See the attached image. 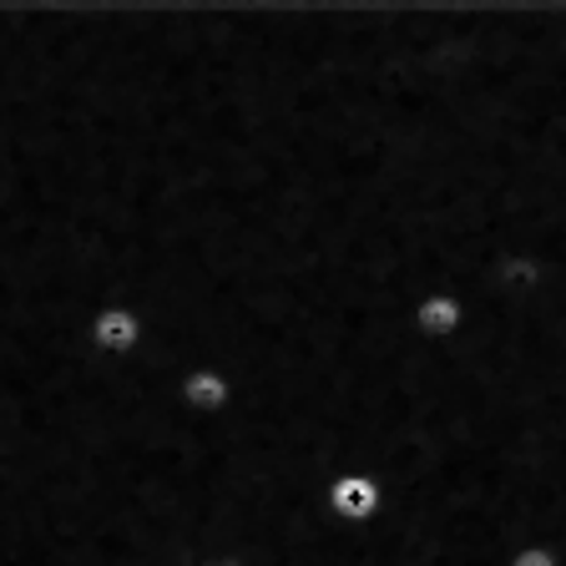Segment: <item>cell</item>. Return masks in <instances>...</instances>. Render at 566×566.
<instances>
[{"label": "cell", "instance_id": "7a4b0ae2", "mask_svg": "<svg viewBox=\"0 0 566 566\" xmlns=\"http://www.w3.org/2000/svg\"><path fill=\"white\" fill-rule=\"evenodd\" d=\"M379 501H385V485L365 471H339L324 485V506H329L334 521H344V526H365L379 511Z\"/></svg>", "mask_w": 566, "mask_h": 566}, {"label": "cell", "instance_id": "5b68a950", "mask_svg": "<svg viewBox=\"0 0 566 566\" xmlns=\"http://www.w3.org/2000/svg\"><path fill=\"white\" fill-rule=\"evenodd\" d=\"M516 566H556V556H552V552H542V546H531V552H521V556H516Z\"/></svg>", "mask_w": 566, "mask_h": 566}, {"label": "cell", "instance_id": "6da1fadb", "mask_svg": "<svg viewBox=\"0 0 566 566\" xmlns=\"http://www.w3.org/2000/svg\"><path fill=\"white\" fill-rule=\"evenodd\" d=\"M86 339H92V349L102 354V359H122V354H132L147 339V324H142V314L127 304H96L92 318H86Z\"/></svg>", "mask_w": 566, "mask_h": 566}, {"label": "cell", "instance_id": "277c9868", "mask_svg": "<svg viewBox=\"0 0 566 566\" xmlns=\"http://www.w3.org/2000/svg\"><path fill=\"white\" fill-rule=\"evenodd\" d=\"M410 324L424 334V339H446V334H455L460 324H465V308H460L455 294H424L420 304H415Z\"/></svg>", "mask_w": 566, "mask_h": 566}, {"label": "cell", "instance_id": "3957f363", "mask_svg": "<svg viewBox=\"0 0 566 566\" xmlns=\"http://www.w3.org/2000/svg\"><path fill=\"white\" fill-rule=\"evenodd\" d=\"M238 395V379L228 375L223 365H198L188 375L177 379V400L182 410H198V415H223Z\"/></svg>", "mask_w": 566, "mask_h": 566}]
</instances>
